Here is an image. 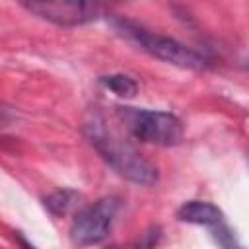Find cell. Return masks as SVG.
<instances>
[{
	"instance_id": "cell-10",
	"label": "cell",
	"mask_w": 249,
	"mask_h": 249,
	"mask_svg": "<svg viewBox=\"0 0 249 249\" xmlns=\"http://www.w3.org/2000/svg\"><path fill=\"white\" fill-rule=\"evenodd\" d=\"M10 121H12V115H10L6 109H2V107H0V128H2V126H8V124H10Z\"/></svg>"
},
{
	"instance_id": "cell-5",
	"label": "cell",
	"mask_w": 249,
	"mask_h": 249,
	"mask_svg": "<svg viewBox=\"0 0 249 249\" xmlns=\"http://www.w3.org/2000/svg\"><path fill=\"white\" fill-rule=\"evenodd\" d=\"M23 8L56 25H82L99 16V6L91 2H23Z\"/></svg>"
},
{
	"instance_id": "cell-1",
	"label": "cell",
	"mask_w": 249,
	"mask_h": 249,
	"mask_svg": "<svg viewBox=\"0 0 249 249\" xmlns=\"http://www.w3.org/2000/svg\"><path fill=\"white\" fill-rule=\"evenodd\" d=\"M86 136L99 156L124 179L136 185H154L158 181V169L123 136L111 130L105 121L95 115L86 123Z\"/></svg>"
},
{
	"instance_id": "cell-11",
	"label": "cell",
	"mask_w": 249,
	"mask_h": 249,
	"mask_svg": "<svg viewBox=\"0 0 249 249\" xmlns=\"http://www.w3.org/2000/svg\"><path fill=\"white\" fill-rule=\"evenodd\" d=\"M18 241H19V245H21V249H35V247H33V245L29 243V241H25V239H23L21 235H18Z\"/></svg>"
},
{
	"instance_id": "cell-9",
	"label": "cell",
	"mask_w": 249,
	"mask_h": 249,
	"mask_svg": "<svg viewBox=\"0 0 249 249\" xmlns=\"http://www.w3.org/2000/svg\"><path fill=\"white\" fill-rule=\"evenodd\" d=\"M160 237H161V228H160V226H152L150 230H146V231L134 241V245H132L130 249H154V247L158 245Z\"/></svg>"
},
{
	"instance_id": "cell-3",
	"label": "cell",
	"mask_w": 249,
	"mask_h": 249,
	"mask_svg": "<svg viewBox=\"0 0 249 249\" xmlns=\"http://www.w3.org/2000/svg\"><path fill=\"white\" fill-rule=\"evenodd\" d=\"M130 134L142 142L158 146H175L183 138V123L177 115L167 111L117 107Z\"/></svg>"
},
{
	"instance_id": "cell-6",
	"label": "cell",
	"mask_w": 249,
	"mask_h": 249,
	"mask_svg": "<svg viewBox=\"0 0 249 249\" xmlns=\"http://www.w3.org/2000/svg\"><path fill=\"white\" fill-rule=\"evenodd\" d=\"M177 218L181 222H187V224L206 226V228H210V231H214L216 228L226 224L222 210L218 206H214L212 202H206V200H189V202H185L177 210Z\"/></svg>"
},
{
	"instance_id": "cell-8",
	"label": "cell",
	"mask_w": 249,
	"mask_h": 249,
	"mask_svg": "<svg viewBox=\"0 0 249 249\" xmlns=\"http://www.w3.org/2000/svg\"><path fill=\"white\" fill-rule=\"evenodd\" d=\"M78 198H80V195H78V193L68 191V189H62V191L53 193V195L45 200V204L49 206V210H51L53 214L60 216V214L70 212V210L76 206V200H78Z\"/></svg>"
},
{
	"instance_id": "cell-2",
	"label": "cell",
	"mask_w": 249,
	"mask_h": 249,
	"mask_svg": "<svg viewBox=\"0 0 249 249\" xmlns=\"http://www.w3.org/2000/svg\"><path fill=\"white\" fill-rule=\"evenodd\" d=\"M117 31H121L123 35H126L130 41H134L142 51H146L148 54H152L154 58H160L163 62L181 66V68H191V70H200L208 66V60L193 51L191 47L183 45L181 41L167 37V35H160L154 33L138 23H132L128 19H119L115 23Z\"/></svg>"
},
{
	"instance_id": "cell-7",
	"label": "cell",
	"mask_w": 249,
	"mask_h": 249,
	"mask_svg": "<svg viewBox=\"0 0 249 249\" xmlns=\"http://www.w3.org/2000/svg\"><path fill=\"white\" fill-rule=\"evenodd\" d=\"M99 84L103 88H107L109 91H113L119 97H134L138 91V84L126 76V74H109V76H101Z\"/></svg>"
},
{
	"instance_id": "cell-4",
	"label": "cell",
	"mask_w": 249,
	"mask_h": 249,
	"mask_svg": "<svg viewBox=\"0 0 249 249\" xmlns=\"http://www.w3.org/2000/svg\"><path fill=\"white\" fill-rule=\"evenodd\" d=\"M119 200L115 196L99 198L97 202L84 208L70 226V237L76 245H95L101 243L117 218Z\"/></svg>"
}]
</instances>
